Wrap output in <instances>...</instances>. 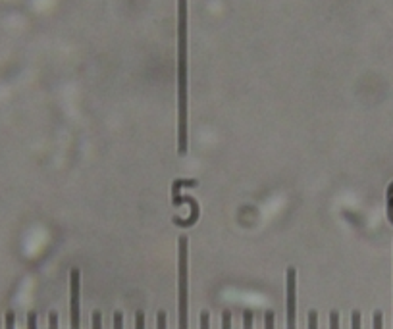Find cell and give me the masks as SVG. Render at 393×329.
I'll list each match as a JSON object with an SVG mask.
<instances>
[{
    "mask_svg": "<svg viewBox=\"0 0 393 329\" xmlns=\"http://www.w3.org/2000/svg\"><path fill=\"white\" fill-rule=\"evenodd\" d=\"M373 328L374 329H384V316H382V312H374Z\"/></svg>",
    "mask_w": 393,
    "mask_h": 329,
    "instance_id": "obj_6",
    "label": "cell"
},
{
    "mask_svg": "<svg viewBox=\"0 0 393 329\" xmlns=\"http://www.w3.org/2000/svg\"><path fill=\"white\" fill-rule=\"evenodd\" d=\"M330 329H339V314L337 312L330 314Z\"/></svg>",
    "mask_w": 393,
    "mask_h": 329,
    "instance_id": "obj_15",
    "label": "cell"
},
{
    "mask_svg": "<svg viewBox=\"0 0 393 329\" xmlns=\"http://www.w3.org/2000/svg\"><path fill=\"white\" fill-rule=\"evenodd\" d=\"M264 329H274V312L272 310H268L264 316Z\"/></svg>",
    "mask_w": 393,
    "mask_h": 329,
    "instance_id": "obj_8",
    "label": "cell"
},
{
    "mask_svg": "<svg viewBox=\"0 0 393 329\" xmlns=\"http://www.w3.org/2000/svg\"><path fill=\"white\" fill-rule=\"evenodd\" d=\"M243 329H253V312L251 310L243 312Z\"/></svg>",
    "mask_w": 393,
    "mask_h": 329,
    "instance_id": "obj_4",
    "label": "cell"
},
{
    "mask_svg": "<svg viewBox=\"0 0 393 329\" xmlns=\"http://www.w3.org/2000/svg\"><path fill=\"white\" fill-rule=\"evenodd\" d=\"M222 329H232V314L228 310L222 312Z\"/></svg>",
    "mask_w": 393,
    "mask_h": 329,
    "instance_id": "obj_7",
    "label": "cell"
},
{
    "mask_svg": "<svg viewBox=\"0 0 393 329\" xmlns=\"http://www.w3.org/2000/svg\"><path fill=\"white\" fill-rule=\"evenodd\" d=\"M201 329H211V314L209 312L201 314Z\"/></svg>",
    "mask_w": 393,
    "mask_h": 329,
    "instance_id": "obj_11",
    "label": "cell"
},
{
    "mask_svg": "<svg viewBox=\"0 0 393 329\" xmlns=\"http://www.w3.org/2000/svg\"><path fill=\"white\" fill-rule=\"evenodd\" d=\"M135 329H145V314L141 310L135 316Z\"/></svg>",
    "mask_w": 393,
    "mask_h": 329,
    "instance_id": "obj_10",
    "label": "cell"
},
{
    "mask_svg": "<svg viewBox=\"0 0 393 329\" xmlns=\"http://www.w3.org/2000/svg\"><path fill=\"white\" fill-rule=\"evenodd\" d=\"M199 181L196 179H176L172 183V196H176L180 193V187H196Z\"/></svg>",
    "mask_w": 393,
    "mask_h": 329,
    "instance_id": "obj_3",
    "label": "cell"
},
{
    "mask_svg": "<svg viewBox=\"0 0 393 329\" xmlns=\"http://www.w3.org/2000/svg\"><path fill=\"white\" fill-rule=\"evenodd\" d=\"M156 329H166V312H158L156 316Z\"/></svg>",
    "mask_w": 393,
    "mask_h": 329,
    "instance_id": "obj_9",
    "label": "cell"
},
{
    "mask_svg": "<svg viewBox=\"0 0 393 329\" xmlns=\"http://www.w3.org/2000/svg\"><path fill=\"white\" fill-rule=\"evenodd\" d=\"M309 329H318V314L315 310L309 312Z\"/></svg>",
    "mask_w": 393,
    "mask_h": 329,
    "instance_id": "obj_12",
    "label": "cell"
},
{
    "mask_svg": "<svg viewBox=\"0 0 393 329\" xmlns=\"http://www.w3.org/2000/svg\"><path fill=\"white\" fill-rule=\"evenodd\" d=\"M49 329H58V316L54 312H50L49 316Z\"/></svg>",
    "mask_w": 393,
    "mask_h": 329,
    "instance_id": "obj_18",
    "label": "cell"
},
{
    "mask_svg": "<svg viewBox=\"0 0 393 329\" xmlns=\"http://www.w3.org/2000/svg\"><path fill=\"white\" fill-rule=\"evenodd\" d=\"M288 329H297V272L288 270Z\"/></svg>",
    "mask_w": 393,
    "mask_h": 329,
    "instance_id": "obj_2",
    "label": "cell"
},
{
    "mask_svg": "<svg viewBox=\"0 0 393 329\" xmlns=\"http://www.w3.org/2000/svg\"><path fill=\"white\" fill-rule=\"evenodd\" d=\"M70 323L71 329H81V309H79V270L70 272Z\"/></svg>",
    "mask_w": 393,
    "mask_h": 329,
    "instance_id": "obj_1",
    "label": "cell"
},
{
    "mask_svg": "<svg viewBox=\"0 0 393 329\" xmlns=\"http://www.w3.org/2000/svg\"><path fill=\"white\" fill-rule=\"evenodd\" d=\"M351 329H360V312H353Z\"/></svg>",
    "mask_w": 393,
    "mask_h": 329,
    "instance_id": "obj_16",
    "label": "cell"
},
{
    "mask_svg": "<svg viewBox=\"0 0 393 329\" xmlns=\"http://www.w3.org/2000/svg\"><path fill=\"white\" fill-rule=\"evenodd\" d=\"M93 329H102V316H100V312L93 314Z\"/></svg>",
    "mask_w": 393,
    "mask_h": 329,
    "instance_id": "obj_13",
    "label": "cell"
},
{
    "mask_svg": "<svg viewBox=\"0 0 393 329\" xmlns=\"http://www.w3.org/2000/svg\"><path fill=\"white\" fill-rule=\"evenodd\" d=\"M28 329H37V314L35 312H31L28 316Z\"/></svg>",
    "mask_w": 393,
    "mask_h": 329,
    "instance_id": "obj_17",
    "label": "cell"
},
{
    "mask_svg": "<svg viewBox=\"0 0 393 329\" xmlns=\"http://www.w3.org/2000/svg\"><path fill=\"white\" fill-rule=\"evenodd\" d=\"M114 329H124V316L116 312L114 314Z\"/></svg>",
    "mask_w": 393,
    "mask_h": 329,
    "instance_id": "obj_14",
    "label": "cell"
},
{
    "mask_svg": "<svg viewBox=\"0 0 393 329\" xmlns=\"http://www.w3.org/2000/svg\"><path fill=\"white\" fill-rule=\"evenodd\" d=\"M16 328V316L14 312L10 310L6 312V320H4V329H14Z\"/></svg>",
    "mask_w": 393,
    "mask_h": 329,
    "instance_id": "obj_5",
    "label": "cell"
}]
</instances>
